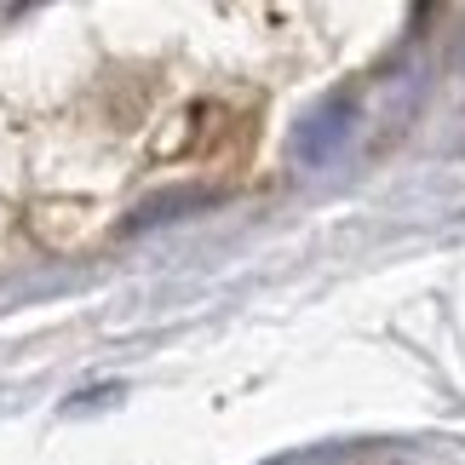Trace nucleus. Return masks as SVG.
Segmentation results:
<instances>
[{
    "instance_id": "f257e3e1",
    "label": "nucleus",
    "mask_w": 465,
    "mask_h": 465,
    "mask_svg": "<svg viewBox=\"0 0 465 465\" xmlns=\"http://www.w3.org/2000/svg\"><path fill=\"white\" fill-rule=\"evenodd\" d=\"M345 121H351L345 104H328L322 115H311V127L299 133V155H305V161H322V155L339 144V138H345Z\"/></svg>"
}]
</instances>
